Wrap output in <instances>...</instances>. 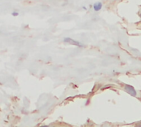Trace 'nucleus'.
Returning <instances> with one entry per match:
<instances>
[{
	"instance_id": "obj_4",
	"label": "nucleus",
	"mask_w": 141,
	"mask_h": 127,
	"mask_svg": "<svg viewBox=\"0 0 141 127\" xmlns=\"http://www.w3.org/2000/svg\"><path fill=\"white\" fill-rule=\"evenodd\" d=\"M12 16H14V17H17V16H18V15H19V12H17V11H13L12 12Z\"/></svg>"
},
{
	"instance_id": "obj_7",
	"label": "nucleus",
	"mask_w": 141,
	"mask_h": 127,
	"mask_svg": "<svg viewBox=\"0 0 141 127\" xmlns=\"http://www.w3.org/2000/svg\"><path fill=\"white\" fill-rule=\"evenodd\" d=\"M41 127H49V126H41Z\"/></svg>"
},
{
	"instance_id": "obj_3",
	"label": "nucleus",
	"mask_w": 141,
	"mask_h": 127,
	"mask_svg": "<svg viewBox=\"0 0 141 127\" xmlns=\"http://www.w3.org/2000/svg\"><path fill=\"white\" fill-rule=\"evenodd\" d=\"M93 6L94 11L98 12V11H100V10L101 9V7H102V3H101V2H96L93 5Z\"/></svg>"
},
{
	"instance_id": "obj_8",
	"label": "nucleus",
	"mask_w": 141,
	"mask_h": 127,
	"mask_svg": "<svg viewBox=\"0 0 141 127\" xmlns=\"http://www.w3.org/2000/svg\"><path fill=\"white\" fill-rule=\"evenodd\" d=\"M140 17H141V12H140Z\"/></svg>"
},
{
	"instance_id": "obj_5",
	"label": "nucleus",
	"mask_w": 141,
	"mask_h": 127,
	"mask_svg": "<svg viewBox=\"0 0 141 127\" xmlns=\"http://www.w3.org/2000/svg\"><path fill=\"white\" fill-rule=\"evenodd\" d=\"M135 127H141V122H139L135 125Z\"/></svg>"
},
{
	"instance_id": "obj_6",
	"label": "nucleus",
	"mask_w": 141,
	"mask_h": 127,
	"mask_svg": "<svg viewBox=\"0 0 141 127\" xmlns=\"http://www.w3.org/2000/svg\"><path fill=\"white\" fill-rule=\"evenodd\" d=\"M83 10H87V7H86L85 6H83Z\"/></svg>"
},
{
	"instance_id": "obj_2",
	"label": "nucleus",
	"mask_w": 141,
	"mask_h": 127,
	"mask_svg": "<svg viewBox=\"0 0 141 127\" xmlns=\"http://www.w3.org/2000/svg\"><path fill=\"white\" fill-rule=\"evenodd\" d=\"M125 91L127 92L128 94H130V96H136V95H137V91H135V89L132 86H130V85H125Z\"/></svg>"
},
{
	"instance_id": "obj_1",
	"label": "nucleus",
	"mask_w": 141,
	"mask_h": 127,
	"mask_svg": "<svg viewBox=\"0 0 141 127\" xmlns=\"http://www.w3.org/2000/svg\"><path fill=\"white\" fill-rule=\"evenodd\" d=\"M64 42H66V43H69V44H72V45H74V46H77V47H83L84 45L82 44L81 42H79L78 41H75V40L70 38V37H64Z\"/></svg>"
}]
</instances>
